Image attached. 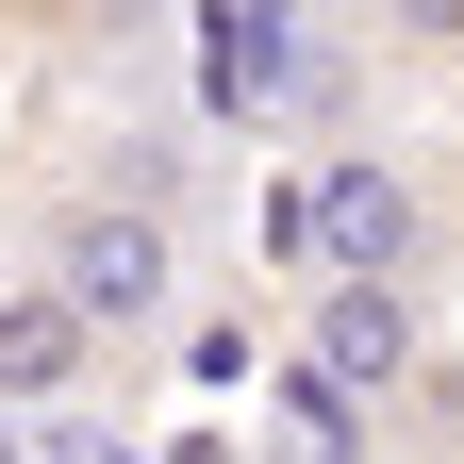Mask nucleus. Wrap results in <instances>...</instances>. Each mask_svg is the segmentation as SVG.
<instances>
[{"label": "nucleus", "instance_id": "obj_6", "mask_svg": "<svg viewBox=\"0 0 464 464\" xmlns=\"http://www.w3.org/2000/svg\"><path fill=\"white\" fill-rule=\"evenodd\" d=\"M249 365H266V332H249V315H232V299H216V315L183 332V382H249Z\"/></svg>", "mask_w": 464, "mask_h": 464}, {"label": "nucleus", "instance_id": "obj_4", "mask_svg": "<svg viewBox=\"0 0 464 464\" xmlns=\"http://www.w3.org/2000/svg\"><path fill=\"white\" fill-rule=\"evenodd\" d=\"M100 382V332L50 299V282H17L0 299V415H50V398H83Z\"/></svg>", "mask_w": 464, "mask_h": 464}, {"label": "nucleus", "instance_id": "obj_2", "mask_svg": "<svg viewBox=\"0 0 464 464\" xmlns=\"http://www.w3.org/2000/svg\"><path fill=\"white\" fill-rule=\"evenodd\" d=\"M34 282H50V299H67L100 348L116 332H150L166 299H183V249H166V216L150 199H116V183H83L67 216H50V249H34Z\"/></svg>", "mask_w": 464, "mask_h": 464}, {"label": "nucleus", "instance_id": "obj_1", "mask_svg": "<svg viewBox=\"0 0 464 464\" xmlns=\"http://www.w3.org/2000/svg\"><path fill=\"white\" fill-rule=\"evenodd\" d=\"M266 232H282V266H315V282H415L431 266V183L398 150H315Z\"/></svg>", "mask_w": 464, "mask_h": 464}, {"label": "nucleus", "instance_id": "obj_7", "mask_svg": "<svg viewBox=\"0 0 464 464\" xmlns=\"http://www.w3.org/2000/svg\"><path fill=\"white\" fill-rule=\"evenodd\" d=\"M0 464H17V415H0Z\"/></svg>", "mask_w": 464, "mask_h": 464}, {"label": "nucleus", "instance_id": "obj_3", "mask_svg": "<svg viewBox=\"0 0 464 464\" xmlns=\"http://www.w3.org/2000/svg\"><path fill=\"white\" fill-rule=\"evenodd\" d=\"M315 365H332V398H398V382L431 365L415 282H315Z\"/></svg>", "mask_w": 464, "mask_h": 464}, {"label": "nucleus", "instance_id": "obj_5", "mask_svg": "<svg viewBox=\"0 0 464 464\" xmlns=\"http://www.w3.org/2000/svg\"><path fill=\"white\" fill-rule=\"evenodd\" d=\"M365 34L398 67H464V0H365Z\"/></svg>", "mask_w": 464, "mask_h": 464}]
</instances>
